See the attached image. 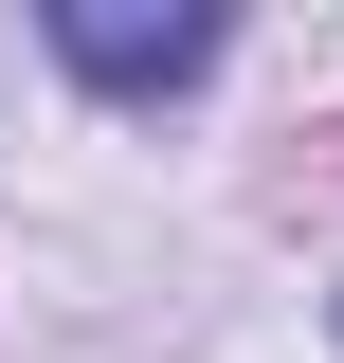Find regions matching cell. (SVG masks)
Returning <instances> with one entry per match:
<instances>
[{"label": "cell", "mask_w": 344, "mask_h": 363, "mask_svg": "<svg viewBox=\"0 0 344 363\" xmlns=\"http://www.w3.org/2000/svg\"><path fill=\"white\" fill-rule=\"evenodd\" d=\"M55 55H73L91 91H181L217 55V18H181V0H164V18H145V0H55Z\"/></svg>", "instance_id": "6da1fadb"}]
</instances>
